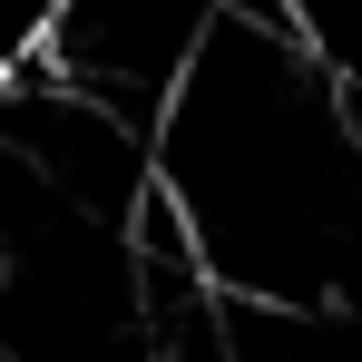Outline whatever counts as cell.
Instances as JSON below:
<instances>
[{"instance_id":"1","label":"cell","mask_w":362,"mask_h":362,"mask_svg":"<svg viewBox=\"0 0 362 362\" xmlns=\"http://www.w3.org/2000/svg\"><path fill=\"white\" fill-rule=\"evenodd\" d=\"M147 186L177 206L216 294L323 303L362 264L353 88L303 59L274 0H216L147 118Z\"/></svg>"},{"instance_id":"2","label":"cell","mask_w":362,"mask_h":362,"mask_svg":"<svg viewBox=\"0 0 362 362\" xmlns=\"http://www.w3.org/2000/svg\"><path fill=\"white\" fill-rule=\"evenodd\" d=\"M206 10H216V0H49L40 69L147 127L157 98L177 88V69H186V49H196V30H206Z\"/></svg>"}]
</instances>
